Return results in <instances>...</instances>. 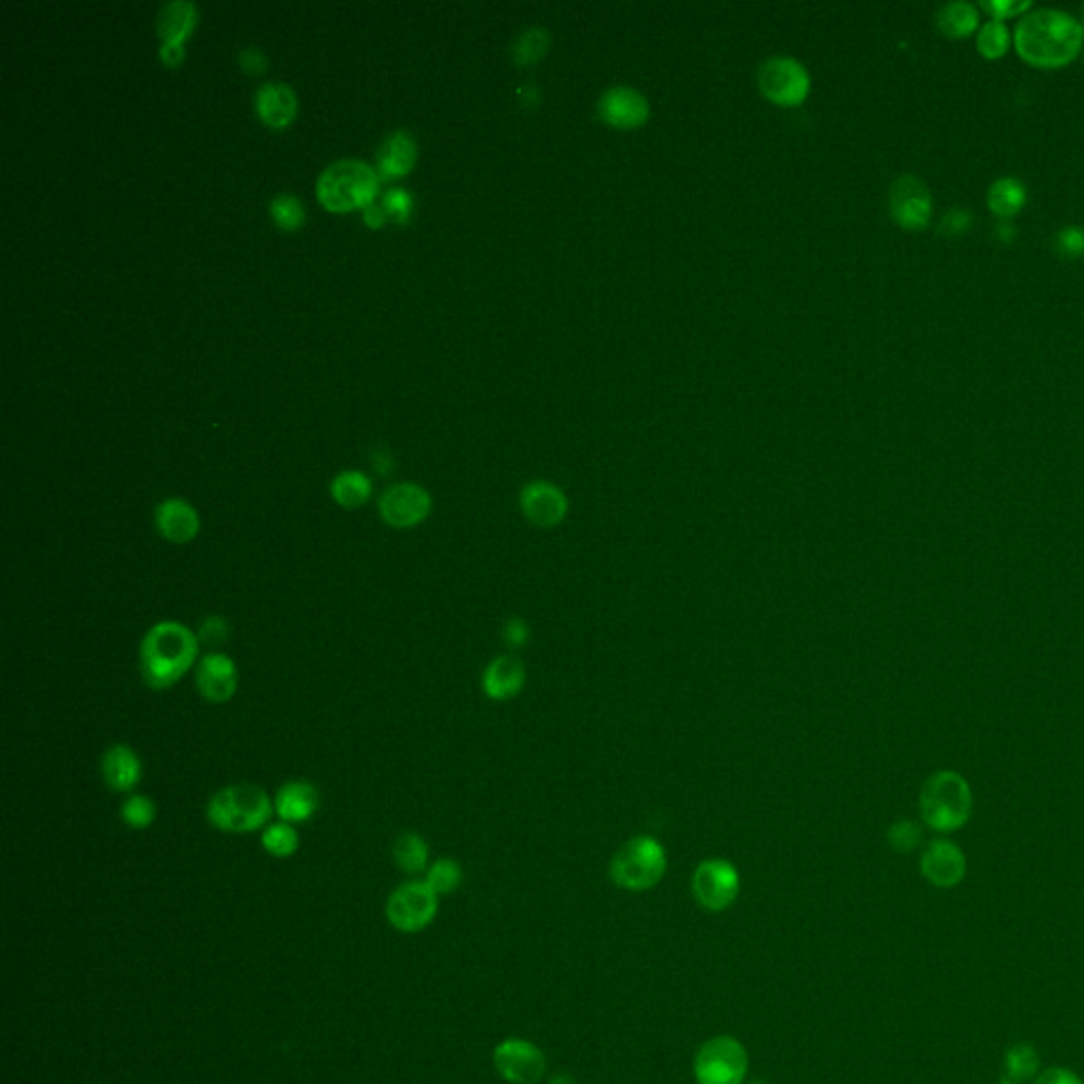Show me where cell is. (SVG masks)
Segmentation results:
<instances>
[{"label": "cell", "instance_id": "cell-1", "mask_svg": "<svg viewBox=\"0 0 1084 1084\" xmlns=\"http://www.w3.org/2000/svg\"><path fill=\"white\" fill-rule=\"evenodd\" d=\"M1015 50L1033 68L1055 71L1072 64L1084 45V26L1059 9H1031L1015 28Z\"/></svg>", "mask_w": 1084, "mask_h": 1084}, {"label": "cell", "instance_id": "cell-2", "mask_svg": "<svg viewBox=\"0 0 1084 1084\" xmlns=\"http://www.w3.org/2000/svg\"><path fill=\"white\" fill-rule=\"evenodd\" d=\"M199 638L181 621H160L149 627L140 642V674L151 691H167L197 665Z\"/></svg>", "mask_w": 1084, "mask_h": 1084}, {"label": "cell", "instance_id": "cell-3", "mask_svg": "<svg viewBox=\"0 0 1084 1084\" xmlns=\"http://www.w3.org/2000/svg\"><path fill=\"white\" fill-rule=\"evenodd\" d=\"M271 815H275V810L270 792L248 782L220 788L206 805L208 822L220 833L234 835H248L265 828Z\"/></svg>", "mask_w": 1084, "mask_h": 1084}, {"label": "cell", "instance_id": "cell-4", "mask_svg": "<svg viewBox=\"0 0 1084 1084\" xmlns=\"http://www.w3.org/2000/svg\"><path fill=\"white\" fill-rule=\"evenodd\" d=\"M920 812L925 826L936 833H955L964 828L973 815V790L968 780L957 771H934L923 782Z\"/></svg>", "mask_w": 1084, "mask_h": 1084}, {"label": "cell", "instance_id": "cell-5", "mask_svg": "<svg viewBox=\"0 0 1084 1084\" xmlns=\"http://www.w3.org/2000/svg\"><path fill=\"white\" fill-rule=\"evenodd\" d=\"M380 176L365 162L342 160L330 163L318 178V202L330 213H348L367 208L378 195Z\"/></svg>", "mask_w": 1084, "mask_h": 1084}, {"label": "cell", "instance_id": "cell-6", "mask_svg": "<svg viewBox=\"0 0 1084 1084\" xmlns=\"http://www.w3.org/2000/svg\"><path fill=\"white\" fill-rule=\"evenodd\" d=\"M668 870V854L652 837L627 841L610 860V879L627 892H647L661 884Z\"/></svg>", "mask_w": 1084, "mask_h": 1084}, {"label": "cell", "instance_id": "cell-7", "mask_svg": "<svg viewBox=\"0 0 1084 1084\" xmlns=\"http://www.w3.org/2000/svg\"><path fill=\"white\" fill-rule=\"evenodd\" d=\"M748 1063V1051L737 1038L714 1036L697 1049L693 1074L697 1084H744Z\"/></svg>", "mask_w": 1084, "mask_h": 1084}, {"label": "cell", "instance_id": "cell-8", "mask_svg": "<svg viewBox=\"0 0 1084 1084\" xmlns=\"http://www.w3.org/2000/svg\"><path fill=\"white\" fill-rule=\"evenodd\" d=\"M438 911V895L422 879L399 886L386 902V918L399 932L415 934L429 928Z\"/></svg>", "mask_w": 1084, "mask_h": 1084}, {"label": "cell", "instance_id": "cell-9", "mask_svg": "<svg viewBox=\"0 0 1084 1084\" xmlns=\"http://www.w3.org/2000/svg\"><path fill=\"white\" fill-rule=\"evenodd\" d=\"M739 888L741 879L737 868L723 858L704 860L695 868L691 879V890L697 904L709 913H720L729 909L739 896Z\"/></svg>", "mask_w": 1084, "mask_h": 1084}, {"label": "cell", "instance_id": "cell-10", "mask_svg": "<svg viewBox=\"0 0 1084 1084\" xmlns=\"http://www.w3.org/2000/svg\"><path fill=\"white\" fill-rule=\"evenodd\" d=\"M760 91L778 107H799L810 96V75L792 57H771L760 66Z\"/></svg>", "mask_w": 1084, "mask_h": 1084}, {"label": "cell", "instance_id": "cell-11", "mask_svg": "<svg viewBox=\"0 0 1084 1084\" xmlns=\"http://www.w3.org/2000/svg\"><path fill=\"white\" fill-rule=\"evenodd\" d=\"M378 513L388 528L411 530L433 513V496L418 484H397L381 494Z\"/></svg>", "mask_w": 1084, "mask_h": 1084}, {"label": "cell", "instance_id": "cell-12", "mask_svg": "<svg viewBox=\"0 0 1084 1084\" xmlns=\"http://www.w3.org/2000/svg\"><path fill=\"white\" fill-rule=\"evenodd\" d=\"M494 1067L509 1084H539L546 1074V1058L539 1044L523 1038H507L494 1049Z\"/></svg>", "mask_w": 1084, "mask_h": 1084}, {"label": "cell", "instance_id": "cell-13", "mask_svg": "<svg viewBox=\"0 0 1084 1084\" xmlns=\"http://www.w3.org/2000/svg\"><path fill=\"white\" fill-rule=\"evenodd\" d=\"M890 215L902 229L922 231L932 218V193L922 178L904 174L890 187Z\"/></svg>", "mask_w": 1084, "mask_h": 1084}, {"label": "cell", "instance_id": "cell-14", "mask_svg": "<svg viewBox=\"0 0 1084 1084\" xmlns=\"http://www.w3.org/2000/svg\"><path fill=\"white\" fill-rule=\"evenodd\" d=\"M195 686L208 704H227L240 686L238 663L225 652H206L195 665Z\"/></svg>", "mask_w": 1084, "mask_h": 1084}, {"label": "cell", "instance_id": "cell-15", "mask_svg": "<svg viewBox=\"0 0 1084 1084\" xmlns=\"http://www.w3.org/2000/svg\"><path fill=\"white\" fill-rule=\"evenodd\" d=\"M519 509L532 525L549 530L568 517V496L551 481H530L519 491Z\"/></svg>", "mask_w": 1084, "mask_h": 1084}, {"label": "cell", "instance_id": "cell-16", "mask_svg": "<svg viewBox=\"0 0 1084 1084\" xmlns=\"http://www.w3.org/2000/svg\"><path fill=\"white\" fill-rule=\"evenodd\" d=\"M597 112L604 123L617 130H636L649 121V100L633 87H610L597 102Z\"/></svg>", "mask_w": 1084, "mask_h": 1084}, {"label": "cell", "instance_id": "cell-17", "mask_svg": "<svg viewBox=\"0 0 1084 1084\" xmlns=\"http://www.w3.org/2000/svg\"><path fill=\"white\" fill-rule=\"evenodd\" d=\"M920 868L932 886L953 888L966 875V856L953 841L934 839L923 849Z\"/></svg>", "mask_w": 1084, "mask_h": 1084}, {"label": "cell", "instance_id": "cell-18", "mask_svg": "<svg viewBox=\"0 0 1084 1084\" xmlns=\"http://www.w3.org/2000/svg\"><path fill=\"white\" fill-rule=\"evenodd\" d=\"M153 523L163 541L189 544L199 536L202 519L197 509L185 498H165L153 513Z\"/></svg>", "mask_w": 1084, "mask_h": 1084}, {"label": "cell", "instance_id": "cell-19", "mask_svg": "<svg viewBox=\"0 0 1084 1084\" xmlns=\"http://www.w3.org/2000/svg\"><path fill=\"white\" fill-rule=\"evenodd\" d=\"M100 773L112 792L132 794L142 780V760L132 746L112 744L102 755Z\"/></svg>", "mask_w": 1084, "mask_h": 1084}, {"label": "cell", "instance_id": "cell-20", "mask_svg": "<svg viewBox=\"0 0 1084 1084\" xmlns=\"http://www.w3.org/2000/svg\"><path fill=\"white\" fill-rule=\"evenodd\" d=\"M273 810L282 822L303 824L310 822L321 810V794L312 782L291 780L278 788L273 796Z\"/></svg>", "mask_w": 1084, "mask_h": 1084}, {"label": "cell", "instance_id": "cell-21", "mask_svg": "<svg viewBox=\"0 0 1084 1084\" xmlns=\"http://www.w3.org/2000/svg\"><path fill=\"white\" fill-rule=\"evenodd\" d=\"M525 686V668L513 654H502L489 661L481 676V689L491 702H509Z\"/></svg>", "mask_w": 1084, "mask_h": 1084}, {"label": "cell", "instance_id": "cell-22", "mask_svg": "<svg viewBox=\"0 0 1084 1084\" xmlns=\"http://www.w3.org/2000/svg\"><path fill=\"white\" fill-rule=\"evenodd\" d=\"M257 112L271 128L289 126L297 115V96L284 83H265L257 91Z\"/></svg>", "mask_w": 1084, "mask_h": 1084}, {"label": "cell", "instance_id": "cell-23", "mask_svg": "<svg viewBox=\"0 0 1084 1084\" xmlns=\"http://www.w3.org/2000/svg\"><path fill=\"white\" fill-rule=\"evenodd\" d=\"M418 158V144L409 132L388 136L378 153V167L383 178H399L411 172Z\"/></svg>", "mask_w": 1084, "mask_h": 1084}, {"label": "cell", "instance_id": "cell-24", "mask_svg": "<svg viewBox=\"0 0 1084 1084\" xmlns=\"http://www.w3.org/2000/svg\"><path fill=\"white\" fill-rule=\"evenodd\" d=\"M1028 204V187L1015 176H1002L991 183L987 191V206L994 217L1010 220L1017 217Z\"/></svg>", "mask_w": 1084, "mask_h": 1084}, {"label": "cell", "instance_id": "cell-25", "mask_svg": "<svg viewBox=\"0 0 1084 1084\" xmlns=\"http://www.w3.org/2000/svg\"><path fill=\"white\" fill-rule=\"evenodd\" d=\"M373 496V481L360 470H344L330 481V498L344 509H360Z\"/></svg>", "mask_w": 1084, "mask_h": 1084}, {"label": "cell", "instance_id": "cell-26", "mask_svg": "<svg viewBox=\"0 0 1084 1084\" xmlns=\"http://www.w3.org/2000/svg\"><path fill=\"white\" fill-rule=\"evenodd\" d=\"M197 13L191 2H170L165 4L158 20V32L163 39V45H181L189 36L195 26Z\"/></svg>", "mask_w": 1084, "mask_h": 1084}, {"label": "cell", "instance_id": "cell-27", "mask_svg": "<svg viewBox=\"0 0 1084 1084\" xmlns=\"http://www.w3.org/2000/svg\"><path fill=\"white\" fill-rule=\"evenodd\" d=\"M936 26L947 39H966L980 28L978 9L971 2H947L936 13Z\"/></svg>", "mask_w": 1084, "mask_h": 1084}, {"label": "cell", "instance_id": "cell-28", "mask_svg": "<svg viewBox=\"0 0 1084 1084\" xmlns=\"http://www.w3.org/2000/svg\"><path fill=\"white\" fill-rule=\"evenodd\" d=\"M394 863L406 875H420L429 870L431 860V849L429 843L420 833H403L399 839L394 841L392 847Z\"/></svg>", "mask_w": 1084, "mask_h": 1084}, {"label": "cell", "instance_id": "cell-29", "mask_svg": "<svg viewBox=\"0 0 1084 1084\" xmlns=\"http://www.w3.org/2000/svg\"><path fill=\"white\" fill-rule=\"evenodd\" d=\"M261 845H263V849L270 856H273V858H291V856H295L299 849V833L295 824H289V822H282V820L270 822L263 828Z\"/></svg>", "mask_w": 1084, "mask_h": 1084}, {"label": "cell", "instance_id": "cell-30", "mask_svg": "<svg viewBox=\"0 0 1084 1084\" xmlns=\"http://www.w3.org/2000/svg\"><path fill=\"white\" fill-rule=\"evenodd\" d=\"M121 822L132 831H147L158 817V805L151 796L132 792L119 807Z\"/></svg>", "mask_w": 1084, "mask_h": 1084}, {"label": "cell", "instance_id": "cell-31", "mask_svg": "<svg viewBox=\"0 0 1084 1084\" xmlns=\"http://www.w3.org/2000/svg\"><path fill=\"white\" fill-rule=\"evenodd\" d=\"M976 50L985 59H1000L1010 50V34L1002 22L989 20L978 28Z\"/></svg>", "mask_w": 1084, "mask_h": 1084}, {"label": "cell", "instance_id": "cell-32", "mask_svg": "<svg viewBox=\"0 0 1084 1084\" xmlns=\"http://www.w3.org/2000/svg\"><path fill=\"white\" fill-rule=\"evenodd\" d=\"M1006 1074L1010 1083H1026L1040 1067V1058L1030 1044H1017L1006 1053Z\"/></svg>", "mask_w": 1084, "mask_h": 1084}, {"label": "cell", "instance_id": "cell-33", "mask_svg": "<svg viewBox=\"0 0 1084 1084\" xmlns=\"http://www.w3.org/2000/svg\"><path fill=\"white\" fill-rule=\"evenodd\" d=\"M424 881L433 888L438 896L452 895L460 888L462 867L452 858H438L426 870Z\"/></svg>", "mask_w": 1084, "mask_h": 1084}, {"label": "cell", "instance_id": "cell-34", "mask_svg": "<svg viewBox=\"0 0 1084 1084\" xmlns=\"http://www.w3.org/2000/svg\"><path fill=\"white\" fill-rule=\"evenodd\" d=\"M549 43H551V36L546 30L530 28L528 32H523L517 39L516 47H513V59L521 66L534 64L541 59L542 55L546 54Z\"/></svg>", "mask_w": 1084, "mask_h": 1084}, {"label": "cell", "instance_id": "cell-35", "mask_svg": "<svg viewBox=\"0 0 1084 1084\" xmlns=\"http://www.w3.org/2000/svg\"><path fill=\"white\" fill-rule=\"evenodd\" d=\"M270 213L275 225L282 229H289V231L301 227V223L305 218V210H303L301 202L295 195H289V193H282L271 202Z\"/></svg>", "mask_w": 1084, "mask_h": 1084}, {"label": "cell", "instance_id": "cell-36", "mask_svg": "<svg viewBox=\"0 0 1084 1084\" xmlns=\"http://www.w3.org/2000/svg\"><path fill=\"white\" fill-rule=\"evenodd\" d=\"M888 843L898 854H909L922 843V826L909 817L896 820L888 831Z\"/></svg>", "mask_w": 1084, "mask_h": 1084}, {"label": "cell", "instance_id": "cell-37", "mask_svg": "<svg viewBox=\"0 0 1084 1084\" xmlns=\"http://www.w3.org/2000/svg\"><path fill=\"white\" fill-rule=\"evenodd\" d=\"M973 223H975V218H973L971 210H966L962 206H955V208L948 210L945 217L941 218L939 234L943 238H947V240H957V238H962L964 234H968L973 229Z\"/></svg>", "mask_w": 1084, "mask_h": 1084}, {"label": "cell", "instance_id": "cell-38", "mask_svg": "<svg viewBox=\"0 0 1084 1084\" xmlns=\"http://www.w3.org/2000/svg\"><path fill=\"white\" fill-rule=\"evenodd\" d=\"M1031 2L1023 0V2H1017V0H987V2H980V9L985 13H989L991 20L996 22H1002V20H1010V18H1023L1028 11H1031Z\"/></svg>", "mask_w": 1084, "mask_h": 1084}, {"label": "cell", "instance_id": "cell-39", "mask_svg": "<svg viewBox=\"0 0 1084 1084\" xmlns=\"http://www.w3.org/2000/svg\"><path fill=\"white\" fill-rule=\"evenodd\" d=\"M227 636H229V625H227V621H225L223 617H218V615H210V617H206V619L202 621L199 631H197L199 642H202V644H208V647H218V644H223V642L227 640Z\"/></svg>", "mask_w": 1084, "mask_h": 1084}, {"label": "cell", "instance_id": "cell-40", "mask_svg": "<svg viewBox=\"0 0 1084 1084\" xmlns=\"http://www.w3.org/2000/svg\"><path fill=\"white\" fill-rule=\"evenodd\" d=\"M1058 252L1067 259H1078L1084 254V229L1063 227L1058 234Z\"/></svg>", "mask_w": 1084, "mask_h": 1084}, {"label": "cell", "instance_id": "cell-41", "mask_svg": "<svg viewBox=\"0 0 1084 1084\" xmlns=\"http://www.w3.org/2000/svg\"><path fill=\"white\" fill-rule=\"evenodd\" d=\"M502 640L511 651H519L530 642V627L523 619L511 617L502 625Z\"/></svg>", "mask_w": 1084, "mask_h": 1084}, {"label": "cell", "instance_id": "cell-42", "mask_svg": "<svg viewBox=\"0 0 1084 1084\" xmlns=\"http://www.w3.org/2000/svg\"><path fill=\"white\" fill-rule=\"evenodd\" d=\"M383 210L394 220L405 223L411 213V195L403 189L388 191L383 197Z\"/></svg>", "mask_w": 1084, "mask_h": 1084}, {"label": "cell", "instance_id": "cell-43", "mask_svg": "<svg viewBox=\"0 0 1084 1084\" xmlns=\"http://www.w3.org/2000/svg\"><path fill=\"white\" fill-rule=\"evenodd\" d=\"M1036 1084H1083V1081L1070 1072V1070H1063V1067H1051L1047 1072H1042L1038 1076Z\"/></svg>", "mask_w": 1084, "mask_h": 1084}, {"label": "cell", "instance_id": "cell-44", "mask_svg": "<svg viewBox=\"0 0 1084 1084\" xmlns=\"http://www.w3.org/2000/svg\"><path fill=\"white\" fill-rule=\"evenodd\" d=\"M240 64H242V68H245L246 73H254V75H259V73H263V71H265V66H268V57L263 55V52H259V50H246V52H242V55H240Z\"/></svg>", "mask_w": 1084, "mask_h": 1084}, {"label": "cell", "instance_id": "cell-45", "mask_svg": "<svg viewBox=\"0 0 1084 1084\" xmlns=\"http://www.w3.org/2000/svg\"><path fill=\"white\" fill-rule=\"evenodd\" d=\"M160 55H162L163 64H167V66H178L185 59V52L181 45H162Z\"/></svg>", "mask_w": 1084, "mask_h": 1084}, {"label": "cell", "instance_id": "cell-46", "mask_svg": "<svg viewBox=\"0 0 1084 1084\" xmlns=\"http://www.w3.org/2000/svg\"><path fill=\"white\" fill-rule=\"evenodd\" d=\"M362 213H365V220H367V225H369V227H373V229L381 227V225H383V220H386V210H383L381 206H378V204L367 206Z\"/></svg>", "mask_w": 1084, "mask_h": 1084}, {"label": "cell", "instance_id": "cell-47", "mask_svg": "<svg viewBox=\"0 0 1084 1084\" xmlns=\"http://www.w3.org/2000/svg\"><path fill=\"white\" fill-rule=\"evenodd\" d=\"M1015 234H1017V231H1015V225H1012L1010 220H1000V223L996 225V236H998V240H1002V242L1012 240V238H1015Z\"/></svg>", "mask_w": 1084, "mask_h": 1084}, {"label": "cell", "instance_id": "cell-48", "mask_svg": "<svg viewBox=\"0 0 1084 1084\" xmlns=\"http://www.w3.org/2000/svg\"><path fill=\"white\" fill-rule=\"evenodd\" d=\"M549 1084H578L570 1074H555Z\"/></svg>", "mask_w": 1084, "mask_h": 1084}, {"label": "cell", "instance_id": "cell-49", "mask_svg": "<svg viewBox=\"0 0 1084 1084\" xmlns=\"http://www.w3.org/2000/svg\"><path fill=\"white\" fill-rule=\"evenodd\" d=\"M744 1084H767V1083H765V1081H752V1083H744Z\"/></svg>", "mask_w": 1084, "mask_h": 1084}, {"label": "cell", "instance_id": "cell-50", "mask_svg": "<svg viewBox=\"0 0 1084 1084\" xmlns=\"http://www.w3.org/2000/svg\"><path fill=\"white\" fill-rule=\"evenodd\" d=\"M1002 1084H1017V1083H1010V1081H1008V1083H1002Z\"/></svg>", "mask_w": 1084, "mask_h": 1084}, {"label": "cell", "instance_id": "cell-51", "mask_svg": "<svg viewBox=\"0 0 1084 1084\" xmlns=\"http://www.w3.org/2000/svg\"><path fill=\"white\" fill-rule=\"evenodd\" d=\"M1083 26H1084V24H1083Z\"/></svg>", "mask_w": 1084, "mask_h": 1084}]
</instances>
